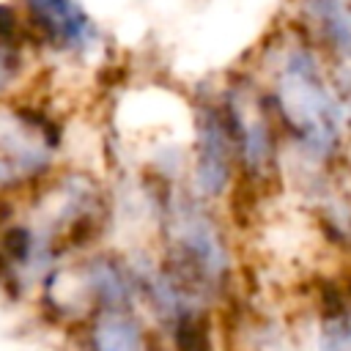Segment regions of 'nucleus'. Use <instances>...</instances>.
Masks as SVG:
<instances>
[{"label":"nucleus","mask_w":351,"mask_h":351,"mask_svg":"<svg viewBox=\"0 0 351 351\" xmlns=\"http://www.w3.org/2000/svg\"><path fill=\"white\" fill-rule=\"evenodd\" d=\"M63 121L27 88L0 101V200L22 197L63 162Z\"/></svg>","instance_id":"obj_4"},{"label":"nucleus","mask_w":351,"mask_h":351,"mask_svg":"<svg viewBox=\"0 0 351 351\" xmlns=\"http://www.w3.org/2000/svg\"><path fill=\"white\" fill-rule=\"evenodd\" d=\"M214 96L236 151L239 189L233 203L247 200L252 208V203L274 197L285 184V148L277 123L250 66L225 74L222 82L214 85Z\"/></svg>","instance_id":"obj_3"},{"label":"nucleus","mask_w":351,"mask_h":351,"mask_svg":"<svg viewBox=\"0 0 351 351\" xmlns=\"http://www.w3.org/2000/svg\"><path fill=\"white\" fill-rule=\"evenodd\" d=\"M154 261L195 302L222 310L239 293V255L219 206L195 197L184 184H156Z\"/></svg>","instance_id":"obj_2"},{"label":"nucleus","mask_w":351,"mask_h":351,"mask_svg":"<svg viewBox=\"0 0 351 351\" xmlns=\"http://www.w3.org/2000/svg\"><path fill=\"white\" fill-rule=\"evenodd\" d=\"M285 148V181L351 159V132L337 101L326 55L282 19L247 63Z\"/></svg>","instance_id":"obj_1"},{"label":"nucleus","mask_w":351,"mask_h":351,"mask_svg":"<svg viewBox=\"0 0 351 351\" xmlns=\"http://www.w3.org/2000/svg\"><path fill=\"white\" fill-rule=\"evenodd\" d=\"M38 58L88 63L104 49V30L82 0H11Z\"/></svg>","instance_id":"obj_6"},{"label":"nucleus","mask_w":351,"mask_h":351,"mask_svg":"<svg viewBox=\"0 0 351 351\" xmlns=\"http://www.w3.org/2000/svg\"><path fill=\"white\" fill-rule=\"evenodd\" d=\"M285 19L326 60H351V0H291Z\"/></svg>","instance_id":"obj_8"},{"label":"nucleus","mask_w":351,"mask_h":351,"mask_svg":"<svg viewBox=\"0 0 351 351\" xmlns=\"http://www.w3.org/2000/svg\"><path fill=\"white\" fill-rule=\"evenodd\" d=\"M36 49L25 33L14 3H0V101L30 88Z\"/></svg>","instance_id":"obj_9"},{"label":"nucleus","mask_w":351,"mask_h":351,"mask_svg":"<svg viewBox=\"0 0 351 351\" xmlns=\"http://www.w3.org/2000/svg\"><path fill=\"white\" fill-rule=\"evenodd\" d=\"M315 351H351L348 277H324L315 288Z\"/></svg>","instance_id":"obj_10"},{"label":"nucleus","mask_w":351,"mask_h":351,"mask_svg":"<svg viewBox=\"0 0 351 351\" xmlns=\"http://www.w3.org/2000/svg\"><path fill=\"white\" fill-rule=\"evenodd\" d=\"M184 186L211 203H233L239 189V167L233 140L214 96V88L197 90L189 99V143H186V173Z\"/></svg>","instance_id":"obj_5"},{"label":"nucleus","mask_w":351,"mask_h":351,"mask_svg":"<svg viewBox=\"0 0 351 351\" xmlns=\"http://www.w3.org/2000/svg\"><path fill=\"white\" fill-rule=\"evenodd\" d=\"M74 351H162L159 337L140 307L96 310L66 332Z\"/></svg>","instance_id":"obj_7"}]
</instances>
